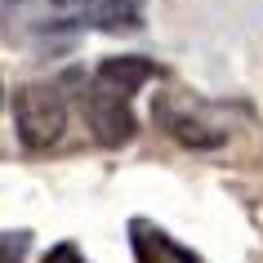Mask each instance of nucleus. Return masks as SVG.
Segmentation results:
<instances>
[{"label": "nucleus", "instance_id": "f257e3e1", "mask_svg": "<svg viewBox=\"0 0 263 263\" xmlns=\"http://www.w3.org/2000/svg\"><path fill=\"white\" fill-rule=\"evenodd\" d=\"M14 125H18V143L27 152H45L63 139L67 129V98L63 89L49 81H31L14 94Z\"/></svg>", "mask_w": 263, "mask_h": 263}, {"label": "nucleus", "instance_id": "f03ea898", "mask_svg": "<svg viewBox=\"0 0 263 263\" xmlns=\"http://www.w3.org/2000/svg\"><path fill=\"white\" fill-rule=\"evenodd\" d=\"M196 111H201V103H196L192 94H161L156 107H152V116H156V125L165 129L170 139L187 143V147H219V143L228 139V129L214 125V121H201Z\"/></svg>", "mask_w": 263, "mask_h": 263}, {"label": "nucleus", "instance_id": "7ed1b4c3", "mask_svg": "<svg viewBox=\"0 0 263 263\" xmlns=\"http://www.w3.org/2000/svg\"><path fill=\"white\" fill-rule=\"evenodd\" d=\"M147 81H156V63L143 54H116V58H103L89 76V89L98 94H111V98H125V103H134Z\"/></svg>", "mask_w": 263, "mask_h": 263}, {"label": "nucleus", "instance_id": "20e7f679", "mask_svg": "<svg viewBox=\"0 0 263 263\" xmlns=\"http://www.w3.org/2000/svg\"><path fill=\"white\" fill-rule=\"evenodd\" d=\"M85 116H89V129H94V139L103 143V147H121V143H129L134 129H139L134 107H129L125 98L98 94V89L85 94Z\"/></svg>", "mask_w": 263, "mask_h": 263}, {"label": "nucleus", "instance_id": "39448f33", "mask_svg": "<svg viewBox=\"0 0 263 263\" xmlns=\"http://www.w3.org/2000/svg\"><path fill=\"white\" fill-rule=\"evenodd\" d=\"M129 246H134V259L139 263H205L196 250H187L183 241L156 228L152 219H129Z\"/></svg>", "mask_w": 263, "mask_h": 263}, {"label": "nucleus", "instance_id": "423d86ee", "mask_svg": "<svg viewBox=\"0 0 263 263\" xmlns=\"http://www.w3.org/2000/svg\"><path fill=\"white\" fill-rule=\"evenodd\" d=\"M94 23L103 31H139L143 27V5L139 0H103L94 9Z\"/></svg>", "mask_w": 263, "mask_h": 263}, {"label": "nucleus", "instance_id": "0eeeda50", "mask_svg": "<svg viewBox=\"0 0 263 263\" xmlns=\"http://www.w3.org/2000/svg\"><path fill=\"white\" fill-rule=\"evenodd\" d=\"M31 250V232L18 228V232H0V263H23Z\"/></svg>", "mask_w": 263, "mask_h": 263}, {"label": "nucleus", "instance_id": "6e6552de", "mask_svg": "<svg viewBox=\"0 0 263 263\" xmlns=\"http://www.w3.org/2000/svg\"><path fill=\"white\" fill-rule=\"evenodd\" d=\"M41 263H85V254L76 246H71V241H58L54 250H49V254H45Z\"/></svg>", "mask_w": 263, "mask_h": 263}, {"label": "nucleus", "instance_id": "1a4fd4ad", "mask_svg": "<svg viewBox=\"0 0 263 263\" xmlns=\"http://www.w3.org/2000/svg\"><path fill=\"white\" fill-rule=\"evenodd\" d=\"M0 94H5V89H0Z\"/></svg>", "mask_w": 263, "mask_h": 263}]
</instances>
